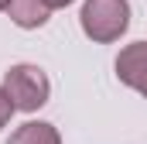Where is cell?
I'll return each mask as SVG.
<instances>
[{"label": "cell", "instance_id": "8", "mask_svg": "<svg viewBox=\"0 0 147 144\" xmlns=\"http://www.w3.org/2000/svg\"><path fill=\"white\" fill-rule=\"evenodd\" d=\"M7 7H10V0H0V10H7Z\"/></svg>", "mask_w": 147, "mask_h": 144}, {"label": "cell", "instance_id": "7", "mask_svg": "<svg viewBox=\"0 0 147 144\" xmlns=\"http://www.w3.org/2000/svg\"><path fill=\"white\" fill-rule=\"evenodd\" d=\"M45 3H48V7H69L72 0H45Z\"/></svg>", "mask_w": 147, "mask_h": 144}, {"label": "cell", "instance_id": "6", "mask_svg": "<svg viewBox=\"0 0 147 144\" xmlns=\"http://www.w3.org/2000/svg\"><path fill=\"white\" fill-rule=\"evenodd\" d=\"M10 113H14V103H10V96H7V93L0 89V127H7Z\"/></svg>", "mask_w": 147, "mask_h": 144}, {"label": "cell", "instance_id": "2", "mask_svg": "<svg viewBox=\"0 0 147 144\" xmlns=\"http://www.w3.org/2000/svg\"><path fill=\"white\" fill-rule=\"evenodd\" d=\"M3 93L10 96L14 110H24V113H34L38 107L48 103V75L38 69V65H14V69L3 75Z\"/></svg>", "mask_w": 147, "mask_h": 144}, {"label": "cell", "instance_id": "3", "mask_svg": "<svg viewBox=\"0 0 147 144\" xmlns=\"http://www.w3.org/2000/svg\"><path fill=\"white\" fill-rule=\"evenodd\" d=\"M116 75H120V82H127L130 89L147 96V41H134V45H127L120 52Z\"/></svg>", "mask_w": 147, "mask_h": 144}, {"label": "cell", "instance_id": "5", "mask_svg": "<svg viewBox=\"0 0 147 144\" xmlns=\"http://www.w3.org/2000/svg\"><path fill=\"white\" fill-rule=\"evenodd\" d=\"M10 144H62L58 130L51 124H41V120H28L24 127H17L10 134Z\"/></svg>", "mask_w": 147, "mask_h": 144}, {"label": "cell", "instance_id": "1", "mask_svg": "<svg viewBox=\"0 0 147 144\" xmlns=\"http://www.w3.org/2000/svg\"><path fill=\"white\" fill-rule=\"evenodd\" d=\"M130 24V3L127 0H86L82 7V31L92 41H116Z\"/></svg>", "mask_w": 147, "mask_h": 144}, {"label": "cell", "instance_id": "4", "mask_svg": "<svg viewBox=\"0 0 147 144\" xmlns=\"http://www.w3.org/2000/svg\"><path fill=\"white\" fill-rule=\"evenodd\" d=\"M10 21L17 24V28H41L45 21H48V3L45 0H10Z\"/></svg>", "mask_w": 147, "mask_h": 144}]
</instances>
